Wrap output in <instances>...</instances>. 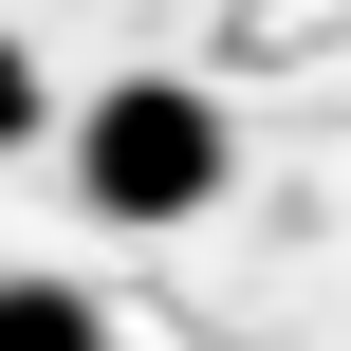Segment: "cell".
Segmentation results:
<instances>
[{"label": "cell", "instance_id": "1", "mask_svg": "<svg viewBox=\"0 0 351 351\" xmlns=\"http://www.w3.org/2000/svg\"><path fill=\"white\" fill-rule=\"evenodd\" d=\"M222 167H241V130H222V93H185V74H111V93L74 111V204H93V222H130V241L204 222V204H222Z\"/></svg>", "mask_w": 351, "mask_h": 351}, {"label": "cell", "instance_id": "2", "mask_svg": "<svg viewBox=\"0 0 351 351\" xmlns=\"http://www.w3.org/2000/svg\"><path fill=\"white\" fill-rule=\"evenodd\" d=\"M0 351H111V315L74 278H0Z\"/></svg>", "mask_w": 351, "mask_h": 351}, {"label": "cell", "instance_id": "3", "mask_svg": "<svg viewBox=\"0 0 351 351\" xmlns=\"http://www.w3.org/2000/svg\"><path fill=\"white\" fill-rule=\"evenodd\" d=\"M37 130H56V74H37V56L0 37V148H37Z\"/></svg>", "mask_w": 351, "mask_h": 351}]
</instances>
